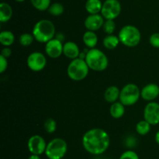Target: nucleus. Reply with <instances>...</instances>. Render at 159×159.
<instances>
[{
	"label": "nucleus",
	"mask_w": 159,
	"mask_h": 159,
	"mask_svg": "<svg viewBox=\"0 0 159 159\" xmlns=\"http://www.w3.org/2000/svg\"><path fill=\"white\" fill-rule=\"evenodd\" d=\"M82 143L87 152L93 155H99L107 151L110 144V138L106 130L93 128L84 133Z\"/></svg>",
	"instance_id": "f257e3e1"
},
{
	"label": "nucleus",
	"mask_w": 159,
	"mask_h": 159,
	"mask_svg": "<svg viewBox=\"0 0 159 159\" xmlns=\"http://www.w3.org/2000/svg\"><path fill=\"white\" fill-rule=\"evenodd\" d=\"M56 28L52 21L49 20H40L35 23L33 28V35L36 41L45 43L54 38Z\"/></svg>",
	"instance_id": "f03ea898"
},
{
	"label": "nucleus",
	"mask_w": 159,
	"mask_h": 159,
	"mask_svg": "<svg viewBox=\"0 0 159 159\" xmlns=\"http://www.w3.org/2000/svg\"><path fill=\"white\" fill-rule=\"evenodd\" d=\"M85 60L90 70L101 72L108 67L109 60L105 53L98 48H91L87 51Z\"/></svg>",
	"instance_id": "7ed1b4c3"
},
{
	"label": "nucleus",
	"mask_w": 159,
	"mask_h": 159,
	"mask_svg": "<svg viewBox=\"0 0 159 159\" xmlns=\"http://www.w3.org/2000/svg\"><path fill=\"white\" fill-rule=\"evenodd\" d=\"M118 37L121 44L127 47L134 48L141 42V34L137 26L125 25L120 30Z\"/></svg>",
	"instance_id": "20e7f679"
},
{
	"label": "nucleus",
	"mask_w": 159,
	"mask_h": 159,
	"mask_svg": "<svg viewBox=\"0 0 159 159\" xmlns=\"http://www.w3.org/2000/svg\"><path fill=\"white\" fill-rule=\"evenodd\" d=\"M89 67L84 59L77 58L72 59L67 68V74L68 77L74 81L83 80L88 76Z\"/></svg>",
	"instance_id": "39448f33"
},
{
	"label": "nucleus",
	"mask_w": 159,
	"mask_h": 159,
	"mask_svg": "<svg viewBox=\"0 0 159 159\" xmlns=\"http://www.w3.org/2000/svg\"><path fill=\"white\" fill-rule=\"evenodd\" d=\"M68 151L67 142L62 138H54L47 144L45 155L48 159H62Z\"/></svg>",
	"instance_id": "423d86ee"
},
{
	"label": "nucleus",
	"mask_w": 159,
	"mask_h": 159,
	"mask_svg": "<svg viewBox=\"0 0 159 159\" xmlns=\"http://www.w3.org/2000/svg\"><path fill=\"white\" fill-rule=\"evenodd\" d=\"M141 97V90L135 84H127L120 90V101L124 106H130L136 104Z\"/></svg>",
	"instance_id": "0eeeda50"
},
{
	"label": "nucleus",
	"mask_w": 159,
	"mask_h": 159,
	"mask_svg": "<svg viewBox=\"0 0 159 159\" xmlns=\"http://www.w3.org/2000/svg\"><path fill=\"white\" fill-rule=\"evenodd\" d=\"M121 12V5L118 0H106L102 3L101 15L105 20H113L117 18Z\"/></svg>",
	"instance_id": "6e6552de"
},
{
	"label": "nucleus",
	"mask_w": 159,
	"mask_h": 159,
	"mask_svg": "<svg viewBox=\"0 0 159 159\" xmlns=\"http://www.w3.org/2000/svg\"><path fill=\"white\" fill-rule=\"evenodd\" d=\"M26 64L30 70L34 72L43 70L47 65V59L44 55L40 51H34L28 55Z\"/></svg>",
	"instance_id": "1a4fd4ad"
},
{
	"label": "nucleus",
	"mask_w": 159,
	"mask_h": 159,
	"mask_svg": "<svg viewBox=\"0 0 159 159\" xmlns=\"http://www.w3.org/2000/svg\"><path fill=\"white\" fill-rule=\"evenodd\" d=\"M47 144L44 138L40 135L31 136L27 141V148L31 154L41 155L46 151Z\"/></svg>",
	"instance_id": "9d476101"
},
{
	"label": "nucleus",
	"mask_w": 159,
	"mask_h": 159,
	"mask_svg": "<svg viewBox=\"0 0 159 159\" xmlns=\"http://www.w3.org/2000/svg\"><path fill=\"white\" fill-rule=\"evenodd\" d=\"M144 119L148 122L152 126L159 123V103L150 101L144 110Z\"/></svg>",
	"instance_id": "9b49d317"
},
{
	"label": "nucleus",
	"mask_w": 159,
	"mask_h": 159,
	"mask_svg": "<svg viewBox=\"0 0 159 159\" xmlns=\"http://www.w3.org/2000/svg\"><path fill=\"white\" fill-rule=\"evenodd\" d=\"M63 47L61 40L53 38L45 44V52L51 59H57L63 54Z\"/></svg>",
	"instance_id": "f8f14e48"
},
{
	"label": "nucleus",
	"mask_w": 159,
	"mask_h": 159,
	"mask_svg": "<svg viewBox=\"0 0 159 159\" xmlns=\"http://www.w3.org/2000/svg\"><path fill=\"white\" fill-rule=\"evenodd\" d=\"M105 19L101 14H89L85 18L84 25L87 31H96L102 27Z\"/></svg>",
	"instance_id": "ddd939ff"
},
{
	"label": "nucleus",
	"mask_w": 159,
	"mask_h": 159,
	"mask_svg": "<svg viewBox=\"0 0 159 159\" xmlns=\"http://www.w3.org/2000/svg\"><path fill=\"white\" fill-rule=\"evenodd\" d=\"M159 96V86L156 84H148L141 90V97L147 101H153Z\"/></svg>",
	"instance_id": "4468645a"
},
{
	"label": "nucleus",
	"mask_w": 159,
	"mask_h": 159,
	"mask_svg": "<svg viewBox=\"0 0 159 159\" xmlns=\"http://www.w3.org/2000/svg\"><path fill=\"white\" fill-rule=\"evenodd\" d=\"M80 49L74 41H68L64 44L63 55L70 59H75L80 56Z\"/></svg>",
	"instance_id": "2eb2a0df"
},
{
	"label": "nucleus",
	"mask_w": 159,
	"mask_h": 159,
	"mask_svg": "<svg viewBox=\"0 0 159 159\" xmlns=\"http://www.w3.org/2000/svg\"><path fill=\"white\" fill-rule=\"evenodd\" d=\"M120 90L116 86H110L104 92V99L109 103H114L120 98Z\"/></svg>",
	"instance_id": "dca6fc26"
},
{
	"label": "nucleus",
	"mask_w": 159,
	"mask_h": 159,
	"mask_svg": "<svg viewBox=\"0 0 159 159\" xmlns=\"http://www.w3.org/2000/svg\"><path fill=\"white\" fill-rule=\"evenodd\" d=\"M125 113V106L120 101L112 103L110 108V114L113 118H120Z\"/></svg>",
	"instance_id": "f3484780"
},
{
	"label": "nucleus",
	"mask_w": 159,
	"mask_h": 159,
	"mask_svg": "<svg viewBox=\"0 0 159 159\" xmlns=\"http://www.w3.org/2000/svg\"><path fill=\"white\" fill-rule=\"evenodd\" d=\"M82 40H83L85 46L89 48L90 49L94 48L98 43V37L95 31H85L83 34V37H82Z\"/></svg>",
	"instance_id": "a211bd4d"
},
{
	"label": "nucleus",
	"mask_w": 159,
	"mask_h": 159,
	"mask_svg": "<svg viewBox=\"0 0 159 159\" xmlns=\"http://www.w3.org/2000/svg\"><path fill=\"white\" fill-rule=\"evenodd\" d=\"M12 17V8L6 2L0 4V21L2 23L8 22Z\"/></svg>",
	"instance_id": "6ab92c4d"
},
{
	"label": "nucleus",
	"mask_w": 159,
	"mask_h": 159,
	"mask_svg": "<svg viewBox=\"0 0 159 159\" xmlns=\"http://www.w3.org/2000/svg\"><path fill=\"white\" fill-rule=\"evenodd\" d=\"M85 7L89 14H99L102 10V3L100 0H87Z\"/></svg>",
	"instance_id": "aec40b11"
},
{
	"label": "nucleus",
	"mask_w": 159,
	"mask_h": 159,
	"mask_svg": "<svg viewBox=\"0 0 159 159\" xmlns=\"http://www.w3.org/2000/svg\"><path fill=\"white\" fill-rule=\"evenodd\" d=\"M120 43V41L118 36L114 35V34H108L104 37L103 41H102L103 46L108 50L115 49Z\"/></svg>",
	"instance_id": "412c9836"
},
{
	"label": "nucleus",
	"mask_w": 159,
	"mask_h": 159,
	"mask_svg": "<svg viewBox=\"0 0 159 159\" xmlns=\"http://www.w3.org/2000/svg\"><path fill=\"white\" fill-rule=\"evenodd\" d=\"M15 41V35L10 31H3L0 33V43L4 47H10Z\"/></svg>",
	"instance_id": "4be33fe9"
},
{
	"label": "nucleus",
	"mask_w": 159,
	"mask_h": 159,
	"mask_svg": "<svg viewBox=\"0 0 159 159\" xmlns=\"http://www.w3.org/2000/svg\"><path fill=\"white\" fill-rule=\"evenodd\" d=\"M152 125L146 121L145 119L141 120L136 125V131L139 135L145 136L150 132Z\"/></svg>",
	"instance_id": "5701e85b"
},
{
	"label": "nucleus",
	"mask_w": 159,
	"mask_h": 159,
	"mask_svg": "<svg viewBox=\"0 0 159 159\" xmlns=\"http://www.w3.org/2000/svg\"><path fill=\"white\" fill-rule=\"evenodd\" d=\"M48 12L54 17H59L65 11L63 5L60 2H54L50 6L48 9Z\"/></svg>",
	"instance_id": "b1692460"
},
{
	"label": "nucleus",
	"mask_w": 159,
	"mask_h": 159,
	"mask_svg": "<svg viewBox=\"0 0 159 159\" xmlns=\"http://www.w3.org/2000/svg\"><path fill=\"white\" fill-rule=\"evenodd\" d=\"M32 6L39 11L48 10L51 6V0H30Z\"/></svg>",
	"instance_id": "393cba45"
},
{
	"label": "nucleus",
	"mask_w": 159,
	"mask_h": 159,
	"mask_svg": "<svg viewBox=\"0 0 159 159\" xmlns=\"http://www.w3.org/2000/svg\"><path fill=\"white\" fill-rule=\"evenodd\" d=\"M35 40L33 34H30V33H23L20 36L19 38V42L22 46L27 47L32 45L34 41Z\"/></svg>",
	"instance_id": "a878e982"
},
{
	"label": "nucleus",
	"mask_w": 159,
	"mask_h": 159,
	"mask_svg": "<svg viewBox=\"0 0 159 159\" xmlns=\"http://www.w3.org/2000/svg\"><path fill=\"white\" fill-rule=\"evenodd\" d=\"M103 31L108 34H113L116 30V23L113 20H105V22L102 26Z\"/></svg>",
	"instance_id": "bb28decb"
},
{
	"label": "nucleus",
	"mask_w": 159,
	"mask_h": 159,
	"mask_svg": "<svg viewBox=\"0 0 159 159\" xmlns=\"http://www.w3.org/2000/svg\"><path fill=\"white\" fill-rule=\"evenodd\" d=\"M43 127H44L45 130L48 133H53L56 131L57 129V123L55 120L52 118H49L46 119L43 124Z\"/></svg>",
	"instance_id": "cd10ccee"
},
{
	"label": "nucleus",
	"mask_w": 159,
	"mask_h": 159,
	"mask_svg": "<svg viewBox=\"0 0 159 159\" xmlns=\"http://www.w3.org/2000/svg\"><path fill=\"white\" fill-rule=\"evenodd\" d=\"M119 159H140L139 156L135 151L132 150H128V151H124L120 156Z\"/></svg>",
	"instance_id": "c85d7f7f"
},
{
	"label": "nucleus",
	"mask_w": 159,
	"mask_h": 159,
	"mask_svg": "<svg viewBox=\"0 0 159 159\" xmlns=\"http://www.w3.org/2000/svg\"><path fill=\"white\" fill-rule=\"evenodd\" d=\"M149 42L154 48H159V33H154L149 37Z\"/></svg>",
	"instance_id": "c756f323"
},
{
	"label": "nucleus",
	"mask_w": 159,
	"mask_h": 159,
	"mask_svg": "<svg viewBox=\"0 0 159 159\" xmlns=\"http://www.w3.org/2000/svg\"><path fill=\"white\" fill-rule=\"evenodd\" d=\"M8 67V61L7 59L3 57L2 55H0V73H3Z\"/></svg>",
	"instance_id": "7c9ffc66"
},
{
	"label": "nucleus",
	"mask_w": 159,
	"mask_h": 159,
	"mask_svg": "<svg viewBox=\"0 0 159 159\" xmlns=\"http://www.w3.org/2000/svg\"><path fill=\"white\" fill-rule=\"evenodd\" d=\"M11 55H12V49L10 48V47H4L2 49L0 55H2L3 57L8 59L9 57H10Z\"/></svg>",
	"instance_id": "2f4dec72"
},
{
	"label": "nucleus",
	"mask_w": 159,
	"mask_h": 159,
	"mask_svg": "<svg viewBox=\"0 0 159 159\" xmlns=\"http://www.w3.org/2000/svg\"><path fill=\"white\" fill-rule=\"evenodd\" d=\"M28 159H41L40 158V155H37V154H31Z\"/></svg>",
	"instance_id": "473e14b6"
},
{
	"label": "nucleus",
	"mask_w": 159,
	"mask_h": 159,
	"mask_svg": "<svg viewBox=\"0 0 159 159\" xmlns=\"http://www.w3.org/2000/svg\"><path fill=\"white\" fill-rule=\"evenodd\" d=\"M155 142H156V143L159 145V130L156 132V134H155Z\"/></svg>",
	"instance_id": "72a5a7b5"
},
{
	"label": "nucleus",
	"mask_w": 159,
	"mask_h": 159,
	"mask_svg": "<svg viewBox=\"0 0 159 159\" xmlns=\"http://www.w3.org/2000/svg\"><path fill=\"white\" fill-rule=\"evenodd\" d=\"M15 1H16V2H23V1H25V0H15Z\"/></svg>",
	"instance_id": "f704fd0d"
}]
</instances>
